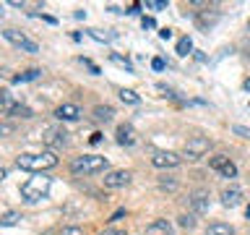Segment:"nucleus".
<instances>
[{
  "label": "nucleus",
  "instance_id": "31",
  "mask_svg": "<svg viewBox=\"0 0 250 235\" xmlns=\"http://www.w3.org/2000/svg\"><path fill=\"white\" fill-rule=\"evenodd\" d=\"M151 66H154V70H164V60H162V58H154Z\"/></svg>",
  "mask_w": 250,
  "mask_h": 235
},
{
  "label": "nucleus",
  "instance_id": "38",
  "mask_svg": "<svg viewBox=\"0 0 250 235\" xmlns=\"http://www.w3.org/2000/svg\"><path fill=\"white\" fill-rule=\"evenodd\" d=\"M99 235H115V230H104V233H99Z\"/></svg>",
  "mask_w": 250,
  "mask_h": 235
},
{
  "label": "nucleus",
  "instance_id": "32",
  "mask_svg": "<svg viewBox=\"0 0 250 235\" xmlns=\"http://www.w3.org/2000/svg\"><path fill=\"white\" fill-rule=\"evenodd\" d=\"M141 26H144V29H154V19H148V16H144V21H141Z\"/></svg>",
  "mask_w": 250,
  "mask_h": 235
},
{
  "label": "nucleus",
  "instance_id": "29",
  "mask_svg": "<svg viewBox=\"0 0 250 235\" xmlns=\"http://www.w3.org/2000/svg\"><path fill=\"white\" fill-rule=\"evenodd\" d=\"M89 34H91L94 39H99V42H107V39H109L107 34H102V31H97V29H91V31H89Z\"/></svg>",
  "mask_w": 250,
  "mask_h": 235
},
{
  "label": "nucleus",
  "instance_id": "8",
  "mask_svg": "<svg viewBox=\"0 0 250 235\" xmlns=\"http://www.w3.org/2000/svg\"><path fill=\"white\" fill-rule=\"evenodd\" d=\"M180 162H183V157L175 154V152H154V157H151V164L154 167H162V170L177 167Z\"/></svg>",
  "mask_w": 250,
  "mask_h": 235
},
{
  "label": "nucleus",
  "instance_id": "3",
  "mask_svg": "<svg viewBox=\"0 0 250 235\" xmlns=\"http://www.w3.org/2000/svg\"><path fill=\"white\" fill-rule=\"evenodd\" d=\"M107 164H109L107 157H102V154H83L70 162V172H76V175H94V172H104Z\"/></svg>",
  "mask_w": 250,
  "mask_h": 235
},
{
  "label": "nucleus",
  "instance_id": "40",
  "mask_svg": "<svg viewBox=\"0 0 250 235\" xmlns=\"http://www.w3.org/2000/svg\"><path fill=\"white\" fill-rule=\"evenodd\" d=\"M245 214H248V219H250V207H248V209H245Z\"/></svg>",
  "mask_w": 250,
  "mask_h": 235
},
{
  "label": "nucleus",
  "instance_id": "42",
  "mask_svg": "<svg viewBox=\"0 0 250 235\" xmlns=\"http://www.w3.org/2000/svg\"><path fill=\"white\" fill-rule=\"evenodd\" d=\"M248 31H250V21H248Z\"/></svg>",
  "mask_w": 250,
  "mask_h": 235
},
{
  "label": "nucleus",
  "instance_id": "20",
  "mask_svg": "<svg viewBox=\"0 0 250 235\" xmlns=\"http://www.w3.org/2000/svg\"><path fill=\"white\" fill-rule=\"evenodd\" d=\"M109 63H115V66H120V68H125V70H128V73H130V70H133V63L128 60V58H120V55H109Z\"/></svg>",
  "mask_w": 250,
  "mask_h": 235
},
{
  "label": "nucleus",
  "instance_id": "6",
  "mask_svg": "<svg viewBox=\"0 0 250 235\" xmlns=\"http://www.w3.org/2000/svg\"><path fill=\"white\" fill-rule=\"evenodd\" d=\"M208 167L216 170V172H222L224 178H237V164H234L229 157H224V154L211 157V160H208Z\"/></svg>",
  "mask_w": 250,
  "mask_h": 235
},
{
  "label": "nucleus",
  "instance_id": "19",
  "mask_svg": "<svg viewBox=\"0 0 250 235\" xmlns=\"http://www.w3.org/2000/svg\"><path fill=\"white\" fill-rule=\"evenodd\" d=\"M120 99L128 102V105H138V102H141V97L133 89H120Z\"/></svg>",
  "mask_w": 250,
  "mask_h": 235
},
{
  "label": "nucleus",
  "instance_id": "26",
  "mask_svg": "<svg viewBox=\"0 0 250 235\" xmlns=\"http://www.w3.org/2000/svg\"><path fill=\"white\" fill-rule=\"evenodd\" d=\"M159 188H162V191H175V188H177V180H172V178H159Z\"/></svg>",
  "mask_w": 250,
  "mask_h": 235
},
{
  "label": "nucleus",
  "instance_id": "25",
  "mask_svg": "<svg viewBox=\"0 0 250 235\" xmlns=\"http://www.w3.org/2000/svg\"><path fill=\"white\" fill-rule=\"evenodd\" d=\"M13 133H16V123H0V139L13 136Z\"/></svg>",
  "mask_w": 250,
  "mask_h": 235
},
{
  "label": "nucleus",
  "instance_id": "18",
  "mask_svg": "<svg viewBox=\"0 0 250 235\" xmlns=\"http://www.w3.org/2000/svg\"><path fill=\"white\" fill-rule=\"evenodd\" d=\"M13 110V102H11V94H8L5 89H0V115L11 113Z\"/></svg>",
  "mask_w": 250,
  "mask_h": 235
},
{
  "label": "nucleus",
  "instance_id": "27",
  "mask_svg": "<svg viewBox=\"0 0 250 235\" xmlns=\"http://www.w3.org/2000/svg\"><path fill=\"white\" fill-rule=\"evenodd\" d=\"M60 235H83V227H78V225H65Z\"/></svg>",
  "mask_w": 250,
  "mask_h": 235
},
{
  "label": "nucleus",
  "instance_id": "2",
  "mask_svg": "<svg viewBox=\"0 0 250 235\" xmlns=\"http://www.w3.org/2000/svg\"><path fill=\"white\" fill-rule=\"evenodd\" d=\"M21 170H31V172H44V170H52L58 167V154L55 152H42V154H21L19 160H16Z\"/></svg>",
  "mask_w": 250,
  "mask_h": 235
},
{
  "label": "nucleus",
  "instance_id": "16",
  "mask_svg": "<svg viewBox=\"0 0 250 235\" xmlns=\"http://www.w3.org/2000/svg\"><path fill=\"white\" fill-rule=\"evenodd\" d=\"M112 115H115V110L109 105H97V107H94V120L109 123V120H112Z\"/></svg>",
  "mask_w": 250,
  "mask_h": 235
},
{
  "label": "nucleus",
  "instance_id": "37",
  "mask_svg": "<svg viewBox=\"0 0 250 235\" xmlns=\"http://www.w3.org/2000/svg\"><path fill=\"white\" fill-rule=\"evenodd\" d=\"M242 86H245V92H250V78H245V84H242Z\"/></svg>",
  "mask_w": 250,
  "mask_h": 235
},
{
  "label": "nucleus",
  "instance_id": "39",
  "mask_svg": "<svg viewBox=\"0 0 250 235\" xmlns=\"http://www.w3.org/2000/svg\"><path fill=\"white\" fill-rule=\"evenodd\" d=\"M3 178H5V170H3V167H0V180H3Z\"/></svg>",
  "mask_w": 250,
  "mask_h": 235
},
{
  "label": "nucleus",
  "instance_id": "7",
  "mask_svg": "<svg viewBox=\"0 0 250 235\" xmlns=\"http://www.w3.org/2000/svg\"><path fill=\"white\" fill-rule=\"evenodd\" d=\"M42 141L47 146H65L68 144V131L65 128H58V125H50V128H44L42 133Z\"/></svg>",
  "mask_w": 250,
  "mask_h": 235
},
{
  "label": "nucleus",
  "instance_id": "34",
  "mask_svg": "<svg viewBox=\"0 0 250 235\" xmlns=\"http://www.w3.org/2000/svg\"><path fill=\"white\" fill-rule=\"evenodd\" d=\"M159 37H162V39H169V37H172V29H162Z\"/></svg>",
  "mask_w": 250,
  "mask_h": 235
},
{
  "label": "nucleus",
  "instance_id": "17",
  "mask_svg": "<svg viewBox=\"0 0 250 235\" xmlns=\"http://www.w3.org/2000/svg\"><path fill=\"white\" fill-rule=\"evenodd\" d=\"M19 219H21L19 212H5V214L0 217V227H13V225H19Z\"/></svg>",
  "mask_w": 250,
  "mask_h": 235
},
{
  "label": "nucleus",
  "instance_id": "41",
  "mask_svg": "<svg viewBox=\"0 0 250 235\" xmlns=\"http://www.w3.org/2000/svg\"><path fill=\"white\" fill-rule=\"evenodd\" d=\"M115 235H128V233H125V230H120V233H115Z\"/></svg>",
  "mask_w": 250,
  "mask_h": 235
},
{
  "label": "nucleus",
  "instance_id": "43",
  "mask_svg": "<svg viewBox=\"0 0 250 235\" xmlns=\"http://www.w3.org/2000/svg\"><path fill=\"white\" fill-rule=\"evenodd\" d=\"M0 11H3V5H0Z\"/></svg>",
  "mask_w": 250,
  "mask_h": 235
},
{
  "label": "nucleus",
  "instance_id": "11",
  "mask_svg": "<svg viewBox=\"0 0 250 235\" xmlns=\"http://www.w3.org/2000/svg\"><path fill=\"white\" fill-rule=\"evenodd\" d=\"M136 141H138V136H136V128H133L130 123L117 125V144L120 146H133Z\"/></svg>",
  "mask_w": 250,
  "mask_h": 235
},
{
  "label": "nucleus",
  "instance_id": "35",
  "mask_svg": "<svg viewBox=\"0 0 250 235\" xmlns=\"http://www.w3.org/2000/svg\"><path fill=\"white\" fill-rule=\"evenodd\" d=\"M138 8H141L138 3H133V5H128V11H125V13H138Z\"/></svg>",
  "mask_w": 250,
  "mask_h": 235
},
{
  "label": "nucleus",
  "instance_id": "33",
  "mask_svg": "<svg viewBox=\"0 0 250 235\" xmlns=\"http://www.w3.org/2000/svg\"><path fill=\"white\" fill-rule=\"evenodd\" d=\"M234 133H240V136L250 139V131H248V128H242V125H234Z\"/></svg>",
  "mask_w": 250,
  "mask_h": 235
},
{
  "label": "nucleus",
  "instance_id": "10",
  "mask_svg": "<svg viewBox=\"0 0 250 235\" xmlns=\"http://www.w3.org/2000/svg\"><path fill=\"white\" fill-rule=\"evenodd\" d=\"M188 204H190L193 214H203V212H208V193L198 188V191H193V193H190Z\"/></svg>",
  "mask_w": 250,
  "mask_h": 235
},
{
  "label": "nucleus",
  "instance_id": "36",
  "mask_svg": "<svg viewBox=\"0 0 250 235\" xmlns=\"http://www.w3.org/2000/svg\"><path fill=\"white\" fill-rule=\"evenodd\" d=\"M123 214H125V209H117V212H115V214H112V222H115V219H120Z\"/></svg>",
  "mask_w": 250,
  "mask_h": 235
},
{
  "label": "nucleus",
  "instance_id": "4",
  "mask_svg": "<svg viewBox=\"0 0 250 235\" xmlns=\"http://www.w3.org/2000/svg\"><path fill=\"white\" fill-rule=\"evenodd\" d=\"M211 149V141L206 136H193L185 141V149H183V157L185 160H201L203 154H206Z\"/></svg>",
  "mask_w": 250,
  "mask_h": 235
},
{
  "label": "nucleus",
  "instance_id": "13",
  "mask_svg": "<svg viewBox=\"0 0 250 235\" xmlns=\"http://www.w3.org/2000/svg\"><path fill=\"white\" fill-rule=\"evenodd\" d=\"M222 204H224V207H240V204H242V191H240V188H224V191H222Z\"/></svg>",
  "mask_w": 250,
  "mask_h": 235
},
{
  "label": "nucleus",
  "instance_id": "23",
  "mask_svg": "<svg viewBox=\"0 0 250 235\" xmlns=\"http://www.w3.org/2000/svg\"><path fill=\"white\" fill-rule=\"evenodd\" d=\"M177 222H180V227H188V230H193V227H195V214H180Z\"/></svg>",
  "mask_w": 250,
  "mask_h": 235
},
{
  "label": "nucleus",
  "instance_id": "24",
  "mask_svg": "<svg viewBox=\"0 0 250 235\" xmlns=\"http://www.w3.org/2000/svg\"><path fill=\"white\" fill-rule=\"evenodd\" d=\"M39 73H42V70H37V68H29V70H26V73H21V76H16V78H13V81H16V84H21V81H31V78H37Z\"/></svg>",
  "mask_w": 250,
  "mask_h": 235
},
{
  "label": "nucleus",
  "instance_id": "28",
  "mask_svg": "<svg viewBox=\"0 0 250 235\" xmlns=\"http://www.w3.org/2000/svg\"><path fill=\"white\" fill-rule=\"evenodd\" d=\"M146 8H151V11H164L167 3H164V0H146Z\"/></svg>",
  "mask_w": 250,
  "mask_h": 235
},
{
  "label": "nucleus",
  "instance_id": "30",
  "mask_svg": "<svg viewBox=\"0 0 250 235\" xmlns=\"http://www.w3.org/2000/svg\"><path fill=\"white\" fill-rule=\"evenodd\" d=\"M81 63H83V66H86V68H89V70H91V73H99V68H97V66H94V63H91L89 58H81Z\"/></svg>",
  "mask_w": 250,
  "mask_h": 235
},
{
  "label": "nucleus",
  "instance_id": "1",
  "mask_svg": "<svg viewBox=\"0 0 250 235\" xmlns=\"http://www.w3.org/2000/svg\"><path fill=\"white\" fill-rule=\"evenodd\" d=\"M50 186H52V178L44 175V172H37L34 178H29L26 183L21 186V199L29 201V204H37L42 201L47 193H50Z\"/></svg>",
  "mask_w": 250,
  "mask_h": 235
},
{
  "label": "nucleus",
  "instance_id": "22",
  "mask_svg": "<svg viewBox=\"0 0 250 235\" xmlns=\"http://www.w3.org/2000/svg\"><path fill=\"white\" fill-rule=\"evenodd\" d=\"M11 115H16V118H31L34 113H31V107H26V105H13Z\"/></svg>",
  "mask_w": 250,
  "mask_h": 235
},
{
  "label": "nucleus",
  "instance_id": "14",
  "mask_svg": "<svg viewBox=\"0 0 250 235\" xmlns=\"http://www.w3.org/2000/svg\"><path fill=\"white\" fill-rule=\"evenodd\" d=\"M146 235H172V225L167 219H154L151 225H146Z\"/></svg>",
  "mask_w": 250,
  "mask_h": 235
},
{
  "label": "nucleus",
  "instance_id": "9",
  "mask_svg": "<svg viewBox=\"0 0 250 235\" xmlns=\"http://www.w3.org/2000/svg\"><path fill=\"white\" fill-rule=\"evenodd\" d=\"M130 178H133L130 170H112L104 175V186L107 188H123V186L130 183Z\"/></svg>",
  "mask_w": 250,
  "mask_h": 235
},
{
  "label": "nucleus",
  "instance_id": "12",
  "mask_svg": "<svg viewBox=\"0 0 250 235\" xmlns=\"http://www.w3.org/2000/svg\"><path fill=\"white\" fill-rule=\"evenodd\" d=\"M55 115H58V120H78V118H81V110L76 105H70V102H65V105H60L55 110Z\"/></svg>",
  "mask_w": 250,
  "mask_h": 235
},
{
  "label": "nucleus",
  "instance_id": "5",
  "mask_svg": "<svg viewBox=\"0 0 250 235\" xmlns=\"http://www.w3.org/2000/svg\"><path fill=\"white\" fill-rule=\"evenodd\" d=\"M3 37H5L11 45L19 47V50H23V52H31V55L39 52V45H37V42H31L26 34H21V31H16V29H5V31H3Z\"/></svg>",
  "mask_w": 250,
  "mask_h": 235
},
{
  "label": "nucleus",
  "instance_id": "15",
  "mask_svg": "<svg viewBox=\"0 0 250 235\" xmlns=\"http://www.w3.org/2000/svg\"><path fill=\"white\" fill-rule=\"evenodd\" d=\"M206 235H234V227L227 222H211L206 227Z\"/></svg>",
  "mask_w": 250,
  "mask_h": 235
},
{
  "label": "nucleus",
  "instance_id": "21",
  "mask_svg": "<svg viewBox=\"0 0 250 235\" xmlns=\"http://www.w3.org/2000/svg\"><path fill=\"white\" fill-rule=\"evenodd\" d=\"M193 50V42H190V37H183V39H177V55H188Z\"/></svg>",
  "mask_w": 250,
  "mask_h": 235
}]
</instances>
